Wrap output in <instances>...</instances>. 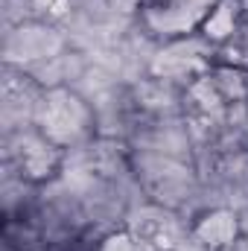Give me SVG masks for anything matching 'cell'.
Listing matches in <instances>:
<instances>
[{
	"mask_svg": "<svg viewBox=\"0 0 248 251\" xmlns=\"http://www.w3.org/2000/svg\"><path fill=\"white\" fill-rule=\"evenodd\" d=\"M219 251H248V231H240L228 246H222Z\"/></svg>",
	"mask_w": 248,
	"mask_h": 251,
	"instance_id": "cell-1",
	"label": "cell"
}]
</instances>
